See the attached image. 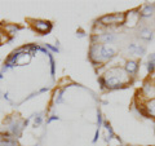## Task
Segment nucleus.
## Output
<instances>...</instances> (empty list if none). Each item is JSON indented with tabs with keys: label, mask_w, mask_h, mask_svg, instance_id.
Returning a JSON list of instances; mask_svg holds the SVG:
<instances>
[{
	"label": "nucleus",
	"mask_w": 155,
	"mask_h": 146,
	"mask_svg": "<svg viewBox=\"0 0 155 146\" xmlns=\"http://www.w3.org/2000/svg\"><path fill=\"white\" fill-rule=\"evenodd\" d=\"M115 56H116V51L111 45L92 43L89 49V61L94 66H102L105 62L113 60Z\"/></svg>",
	"instance_id": "2"
},
{
	"label": "nucleus",
	"mask_w": 155,
	"mask_h": 146,
	"mask_svg": "<svg viewBox=\"0 0 155 146\" xmlns=\"http://www.w3.org/2000/svg\"><path fill=\"white\" fill-rule=\"evenodd\" d=\"M125 22V13H113L102 16L97 23L102 26H113V25H124Z\"/></svg>",
	"instance_id": "3"
},
{
	"label": "nucleus",
	"mask_w": 155,
	"mask_h": 146,
	"mask_svg": "<svg viewBox=\"0 0 155 146\" xmlns=\"http://www.w3.org/2000/svg\"><path fill=\"white\" fill-rule=\"evenodd\" d=\"M94 40H97V43H100V44L109 45V44H111V43H114L116 40V35L114 32H102L101 35H94L93 36V41Z\"/></svg>",
	"instance_id": "8"
},
{
	"label": "nucleus",
	"mask_w": 155,
	"mask_h": 146,
	"mask_svg": "<svg viewBox=\"0 0 155 146\" xmlns=\"http://www.w3.org/2000/svg\"><path fill=\"white\" fill-rule=\"evenodd\" d=\"M98 81H100V84H101V88H102V89H106L105 80H104V78H102V76H100V78H98Z\"/></svg>",
	"instance_id": "23"
},
{
	"label": "nucleus",
	"mask_w": 155,
	"mask_h": 146,
	"mask_svg": "<svg viewBox=\"0 0 155 146\" xmlns=\"http://www.w3.org/2000/svg\"><path fill=\"white\" fill-rule=\"evenodd\" d=\"M101 76L105 80L106 89H118V88H122V87H125L128 83H130V76L125 72L124 69H122L119 66L110 67Z\"/></svg>",
	"instance_id": "1"
},
{
	"label": "nucleus",
	"mask_w": 155,
	"mask_h": 146,
	"mask_svg": "<svg viewBox=\"0 0 155 146\" xmlns=\"http://www.w3.org/2000/svg\"><path fill=\"white\" fill-rule=\"evenodd\" d=\"M143 109H145V115L151 116V118H155V98L149 100L143 104Z\"/></svg>",
	"instance_id": "13"
},
{
	"label": "nucleus",
	"mask_w": 155,
	"mask_h": 146,
	"mask_svg": "<svg viewBox=\"0 0 155 146\" xmlns=\"http://www.w3.org/2000/svg\"><path fill=\"white\" fill-rule=\"evenodd\" d=\"M5 30L8 31V34H12V35H13V34H16L17 31L21 30V27L16 26V25H7L5 26Z\"/></svg>",
	"instance_id": "15"
},
{
	"label": "nucleus",
	"mask_w": 155,
	"mask_h": 146,
	"mask_svg": "<svg viewBox=\"0 0 155 146\" xmlns=\"http://www.w3.org/2000/svg\"><path fill=\"white\" fill-rule=\"evenodd\" d=\"M54 120H60V118H58L57 115H52L51 118H48V119H47V123L49 124V123H52V121H54Z\"/></svg>",
	"instance_id": "21"
},
{
	"label": "nucleus",
	"mask_w": 155,
	"mask_h": 146,
	"mask_svg": "<svg viewBox=\"0 0 155 146\" xmlns=\"http://www.w3.org/2000/svg\"><path fill=\"white\" fill-rule=\"evenodd\" d=\"M48 91H49V88H48V87H44V88H41L39 92H40V93H44V92H48Z\"/></svg>",
	"instance_id": "24"
},
{
	"label": "nucleus",
	"mask_w": 155,
	"mask_h": 146,
	"mask_svg": "<svg viewBox=\"0 0 155 146\" xmlns=\"http://www.w3.org/2000/svg\"><path fill=\"white\" fill-rule=\"evenodd\" d=\"M64 92H65V89H60V91H56V93H54V104H60V102H62V95H64Z\"/></svg>",
	"instance_id": "16"
},
{
	"label": "nucleus",
	"mask_w": 155,
	"mask_h": 146,
	"mask_svg": "<svg viewBox=\"0 0 155 146\" xmlns=\"http://www.w3.org/2000/svg\"><path fill=\"white\" fill-rule=\"evenodd\" d=\"M100 138V128H97L96 129V134H94V137H93V144H96L97 141H98Z\"/></svg>",
	"instance_id": "22"
},
{
	"label": "nucleus",
	"mask_w": 155,
	"mask_h": 146,
	"mask_svg": "<svg viewBox=\"0 0 155 146\" xmlns=\"http://www.w3.org/2000/svg\"><path fill=\"white\" fill-rule=\"evenodd\" d=\"M138 21H140V9H133V11H129L128 13H125L124 25H127L128 27L137 26Z\"/></svg>",
	"instance_id": "7"
},
{
	"label": "nucleus",
	"mask_w": 155,
	"mask_h": 146,
	"mask_svg": "<svg viewBox=\"0 0 155 146\" xmlns=\"http://www.w3.org/2000/svg\"><path fill=\"white\" fill-rule=\"evenodd\" d=\"M48 57H49V61H51V75L52 76H54V72H56V64H54V58H53L52 56V53L51 52H48Z\"/></svg>",
	"instance_id": "14"
},
{
	"label": "nucleus",
	"mask_w": 155,
	"mask_h": 146,
	"mask_svg": "<svg viewBox=\"0 0 155 146\" xmlns=\"http://www.w3.org/2000/svg\"><path fill=\"white\" fill-rule=\"evenodd\" d=\"M154 71H155V62H149L147 61V72L153 74Z\"/></svg>",
	"instance_id": "17"
},
{
	"label": "nucleus",
	"mask_w": 155,
	"mask_h": 146,
	"mask_svg": "<svg viewBox=\"0 0 155 146\" xmlns=\"http://www.w3.org/2000/svg\"><path fill=\"white\" fill-rule=\"evenodd\" d=\"M155 5L154 4H145V5L140 9V18H149L154 14Z\"/></svg>",
	"instance_id": "12"
},
{
	"label": "nucleus",
	"mask_w": 155,
	"mask_h": 146,
	"mask_svg": "<svg viewBox=\"0 0 155 146\" xmlns=\"http://www.w3.org/2000/svg\"><path fill=\"white\" fill-rule=\"evenodd\" d=\"M4 98H5V100H9V97H8V93H5V95H4Z\"/></svg>",
	"instance_id": "25"
},
{
	"label": "nucleus",
	"mask_w": 155,
	"mask_h": 146,
	"mask_svg": "<svg viewBox=\"0 0 155 146\" xmlns=\"http://www.w3.org/2000/svg\"><path fill=\"white\" fill-rule=\"evenodd\" d=\"M32 27H34V30H35L36 32H39L40 35H45V34H48V32L52 30L53 25H52V22H49V21L36 19V21H34Z\"/></svg>",
	"instance_id": "5"
},
{
	"label": "nucleus",
	"mask_w": 155,
	"mask_h": 146,
	"mask_svg": "<svg viewBox=\"0 0 155 146\" xmlns=\"http://www.w3.org/2000/svg\"><path fill=\"white\" fill-rule=\"evenodd\" d=\"M138 38L145 41H150L154 38V31L149 26H142L138 31Z\"/></svg>",
	"instance_id": "11"
},
{
	"label": "nucleus",
	"mask_w": 155,
	"mask_h": 146,
	"mask_svg": "<svg viewBox=\"0 0 155 146\" xmlns=\"http://www.w3.org/2000/svg\"><path fill=\"white\" fill-rule=\"evenodd\" d=\"M97 123H98V128H100L101 124H102V115H101L100 111L97 113Z\"/></svg>",
	"instance_id": "20"
},
{
	"label": "nucleus",
	"mask_w": 155,
	"mask_h": 146,
	"mask_svg": "<svg viewBox=\"0 0 155 146\" xmlns=\"http://www.w3.org/2000/svg\"><path fill=\"white\" fill-rule=\"evenodd\" d=\"M140 93H141L143 97H146V101L155 98V83L153 80L150 81V79L147 81H145L141 91H140Z\"/></svg>",
	"instance_id": "6"
},
{
	"label": "nucleus",
	"mask_w": 155,
	"mask_h": 146,
	"mask_svg": "<svg viewBox=\"0 0 155 146\" xmlns=\"http://www.w3.org/2000/svg\"><path fill=\"white\" fill-rule=\"evenodd\" d=\"M7 129H8V133L13 136V137H19L22 133V129L25 127V120H21V119H13V118H9L7 120Z\"/></svg>",
	"instance_id": "4"
},
{
	"label": "nucleus",
	"mask_w": 155,
	"mask_h": 146,
	"mask_svg": "<svg viewBox=\"0 0 155 146\" xmlns=\"http://www.w3.org/2000/svg\"><path fill=\"white\" fill-rule=\"evenodd\" d=\"M128 52L132 53V55H134V56L141 57V56H143L145 53H146V48H145V45H142V44L130 43V44L128 45Z\"/></svg>",
	"instance_id": "10"
},
{
	"label": "nucleus",
	"mask_w": 155,
	"mask_h": 146,
	"mask_svg": "<svg viewBox=\"0 0 155 146\" xmlns=\"http://www.w3.org/2000/svg\"><path fill=\"white\" fill-rule=\"evenodd\" d=\"M138 69H140V62L136 61V60H128L127 62H125V65H124L125 72H127L129 76H132V78L137 75Z\"/></svg>",
	"instance_id": "9"
},
{
	"label": "nucleus",
	"mask_w": 155,
	"mask_h": 146,
	"mask_svg": "<svg viewBox=\"0 0 155 146\" xmlns=\"http://www.w3.org/2000/svg\"><path fill=\"white\" fill-rule=\"evenodd\" d=\"M45 48H48V49H49L51 52H53V53H58V52H60L57 47H53V45H51V44H45Z\"/></svg>",
	"instance_id": "19"
},
{
	"label": "nucleus",
	"mask_w": 155,
	"mask_h": 146,
	"mask_svg": "<svg viewBox=\"0 0 155 146\" xmlns=\"http://www.w3.org/2000/svg\"><path fill=\"white\" fill-rule=\"evenodd\" d=\"M41 121H43V116L38 115L36 118H35V120H34V125H35V127H38V125H40V124H41Z\"/></svg>",
	"instance_id": "18"
}]
</instances>
